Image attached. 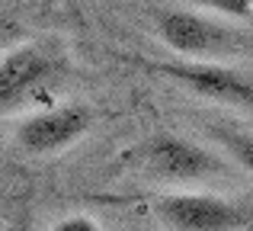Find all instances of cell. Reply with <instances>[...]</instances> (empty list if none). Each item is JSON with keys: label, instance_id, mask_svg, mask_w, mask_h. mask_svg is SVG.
<instances>
[{"label": "cell", "instance_id": "obj_1", "mask_svg": "<svg viewBox=\"0 0 253 231\" xmlns=\"http://www.w3.org/2000/svg\"><path fill=\"white\" fill-rule=\"evenodd\" d=\"M157 36L186 61H221L253 51V32L224 19H211L199 10L157 13Z\"/></svg>", "mask_w": 253, "mask_h": 231}, {"label": "cell", "instance_id": "obj_3", "mask_svg": "<svg viewBox=\"0 0 253 231\" xmlns=\"http://www.w3.org/2000/svg\"><path fill=\"white\" fill-rule=\"evenodd\" d=\"M138 164L148 177L164 183H199L224 174V161L209 148L179 135H157L138 148Z\"/></svg>", "mask_w": 253, "mask_h": 231}, {"label": "cell", "instance_id": "obj_5", "mask_svg": "<svg viewBox=\"0 0 253 231\" xmlns=\"http://www.w3.org/2000/svg\"><path fill=\"white\" fill-rule=\"evenodd\" d=\"M90 122H93V113L86 106L45 109V113L23 119L16 129V138L32 154H51V151H61L68 144H74L90 129Z\"/></svg>", "mask_w": 253, "mask_h": 231}, {"label": "cell", "instance_id": "obj_4", "mask_svg": "<svg viewBox=\"0 0 253 231\" xmlns=\"http://www.w3.org/2000/svg\"><path fill=\"white\" fill-rule=\"evenodd\" d=\"M154 212L170 231H241L250 222V212L244 206L215 193L161 196Z\"/></svg>", "mask_w": 253, "mask_h": 231}, {"label": "cell", "instance_id": "obj_6", "mask_svg": "<svg viewBox=\"0 0 253 231\" xmlns=\"http://www.w3.org/2000/svg\"><path fill=\"white\" fill-rule=\"evenodd\" d=\"M51 61L42 48L36 45H19L10 48L0 61V103L3 109H10L16 100H23L42 77H48Z\"/></svg>", "mask_w": 253, "mask_h": 231}, {"label": "cell", "instance_id": "obj_2", "mask_svg": "<svg viewBox=\"0 0 253 231\" xmlns=\"http://www.w3.org/2000/svg\"><path fill=\"white\" fill-rule=\"evenodd\" d=\"M148 68L209 103L253 113V77L237 68L221 61H148Z\"/></svg>", "mask_w": 253, "mask_h": 231}, {"label": "cell", "instance_id": "obj_8", "mask_svg": "<svg viewBox=\"0 0 253 231\" xmlns=\"http://www.w3.org/2000/svg\"><path fill=\"white\" fill-rule=\"evenodd\" d=\"M192 6L215 13V16H228V19H250L253 16V0H189Z\"/></svg>", "mask_w": 253, "mask_h": 231}, {"label": "cell", "instance_id": "obj_9", "mask_svg": "<svg viewBox=\"0 0 253 231\" xmlns=\"http://www.w3.org/2000/svg\"><path fill=\"white\" fill-rule=\"evenodd\" d=\"M51 231H103V228H99L90 215H68V219H61Z\"/></svg>", "mask_w": 253, "mask_h": 231}, {"label": "cell", "instance_id": "obj_7", "mask_svg": "<svg viewBox=\"0 0 253 231\" xmlns=\"http://www.w3.org/2000/svg\"><path fill=\"white\" fill-rule=\"evenodd\" d=\"M215 141L224 148V154L237 164L241 170L253 174V132L244 129H211Z\"/></svg>", "mask_w": 253, "mask_h": 231}]
</instances>
